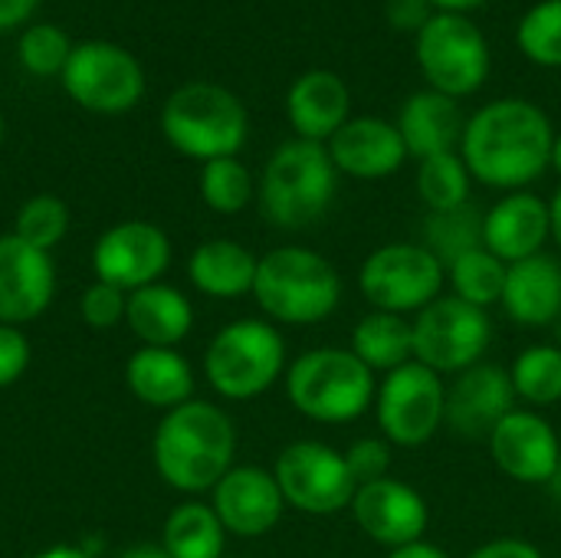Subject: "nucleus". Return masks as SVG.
Listing matches in <instances>:
<instances>
[{"label":"nucleus","mask_w":561,"mask_h":558,"mask_svg":"<svg viewBox=\"0 0 561 558\" xmlns=\"http://www.w3.org/2000/svg\"><path fill=\"white\" fill-rule=\"evenodd\" d=\"M556 128L529 99H496L467 118L460 158L493 191H529L552 168Z\"/></svg>","instance_id":"nucleus-1"},{"label":"nucleus","mask_w":561,"mask_h":558,"mask_svg":"<svg viewBox=\"0 0 561 558\" xmlns=\"http://www.w3.org/2000/svg\"><path fill=\"white\" fill-rule=\"evenodd\" d=\"M237 431L210 401H187L154 431V467L181 493L214 490L233 467Z\"/></svg>","instance_id":"nucleus-2"},{"label":"nucleus","mask_w":561,"mask_h":558,"mask_svg":"<svg viewBox=\"0 0 561 558\" xmlns=\"http://www.w3.org/2000/svg\"><path fill=\"white\" fill-rule=\"evenodd\" d=\"M339 191V168L319 141L289 138L263 168L260 210L279 230H306L319 224Z\"/></svg>","instance_id":"nucleus-3"},{"label":"nucleus","mask_w":561,"mask_h":558,"mask_svg":"<svg viewBox=\"0 0 561 558\" xmlns=\"http://www.w3.org/2000/svg\"><path fill=\"white\" fill-rule=\"evenodd\" d=\"M253 296L283 326H319L342 303V276L309 247H276L260 257Z\"/></svg>","instance_id":"nucleus-4"},{"label":"nucleus","mask_w":561,"mask_h":558,"mask_svg":"<svg viewBox=\"0 0 561 558\" xmlns=\"http://www.w3.org/2000/svg\"><path fill=\"white\" fill-rule=\"evenodd\" d=\"M378 375L368 372L352 349H312L286 368L289 405L316 424H352L375 408Z\"/></svg>","instance_id":"nucleus-5"},{"label":"nucleus","mask_w":561,"mask_h":558,"mask_svg":"<svg viewBox=\"0 0 561 558\" xmlns=\"http://www.w3.org/2000/svg\"><path fill=\"white\" fill-rule=\"evenodd\" d=\"M168 145L197 161L237 158L247 141L250 118L243 102L217 82H187L174 89L161 109Z\"/></svg>","instance_id":"nucleus-6"},{"label":"nucleus","mask_w":561,"mask_h":558,"mask_svg":"<svg viewBox=\"0 0 561 558\" xmlns=\"http://www.w3.org/2000/svg\"><path fill=\"white\" fill-rule=\"evenodd\" d=\"M210 388L230 401H253L286 372V342L273 322L240 319L224 326L204 355Z\"/></svg>","instance_id":"nucleus-7"},{"label":"nucleus","mask_w":561,"mask_h":558,"mask_svg":"<svg viewBox=\"0 0 561 558\" xmlns=\"http://www.w3.org/2000/svg\"><path fill=\"white\" fill-rule=\"evenodd\" d=\"M444 286L447 270L424 243H381L358 270V289L368 306L394 316H417L444 296Z\"/></svg>","instance_id":"nucleus-8"},{"label":"nucleus","mask_w":561,"mask_h":558,"mask_svg":"<svg viewBox=\"0 0 561 558\" xmlns=\"http://www.w3.org/2000/svg\"><path fill=\"white\" fill-rule=\"evenodd\" d=\"M414 56L427 89L450 99L473 95L490 76V43L463 13H434L414 39Z\"/></svg>","instance_id":"nucleus-9"},{"label":"nucleus","mask_w":561,"mask_h":558,"mask_svg":"<svg viewBox=\"0 0 561 558\" xmlns=\"http://www.w3.org/2000/svg\"><path fill=\"white\" fill-rule=\"evenodd\" d=\"M447 382L421 362H408L378 382L375 414L391 447H424L444 428Z\"/></svg>","instance_id":"nucleus-10"},{"label":"nucleus","mask_w":561,"mask_h":558,"mask_svg":"<svg viewBox=\"0 0 561 558\" xmlns=\"http://www.w3.org/2000/svg\"><path fill=\"white\" fill-rule=\"evenodd\" d=\"M411 326H414V362L427 365L440 378L480 365L493 339V322L486 309H477L457 296L434 299L411 319Z\"/></svg>","instance_id":"nucleus-11"},{"label":"nucleus","mask_w":561,"mask_h":558,"mask_svg":"<svg viewBox=\"0 0 561 558\" xmlns=\"http://www.w3.org/2000/svg\"><path fill=\"white\" fill-rule=\"evenodd\" d=\"M59 79L76 105L99 115H122L145 95L141 62L125 46L108 39L76 43Z\"/></svg>","instance_id":"nucleus-12"},{"label":"nucleus","mask_w":561,"mask_h":558,"mask_svg":"<svg viewBox=\"0 0 561 558\" xmlns=\"http://www.w3.org/2000/svg\"><path fill=\"white\" fill-rule=\"evenodd\" d=\"M273 477L286 506L306 516H335L352 506L358 483L342 451L322 441H296L279 451Z\"/></svg>","instance_id":"nucleus-13"},{"label":"nucleus","mask_w":561,"mask_h":558,"mask_svg":"<svg viewBox=\"0 0 561 558\" xmlns=\"http://www.w3.org/2000/svg\"><path fill=\"white\" fill-rule=\"evenodd\" d=\"M486 444L500 474L523 487H549L561 464V441L556 428L533 408L510 411L486 437Z\"/></svg>","instance_id":"nucleus-14"},{"label":"nucleus","mask_w":561,"mask_h":558,"mask_svg":"<svg viewBox=\"0 0 561 558\" xmlns=\"http://www.w3.org/2000/svg\"><path fill=\"white\" fill-rule=\"evenodd\" d=\"M510 411H516V391L503 365L480 362L447 385L444 428L463 441H486Z\"/></svg>","instance_id":"nucleus-15"},{"label":"nucleus","mask_w":561,"mask_h":558,"mask_svg":"<svg viewBox=\"0 0 561 558\" xmlns=\"http://www.w3.org/2000/svg\"><path fill=\"white\" fill-rule=\"evenodd\" d=\"M168 263H171V243L164 230L145 220H128L105 230L92 250L95 276L125 293L158 283Z\"/></svg>","instance_id":"nucleus-16"},{"label":"nucleus","mask_w":561,"mask_h":558,"mask_svg":"<svg viewBox=\"0 0 561 558\" xmlns=\"http://www.w3.org/2000/svg\"><path fill=\"white\" fill-rule=\"evenodd\" d=\"M348 510H352L358 529L371 543L385 546L388 553L424 539V533L431 526V510H427L424 497L411 483L394 480V477H381L375 483L358 487Z\"/></svg>","instance_id":"nucleus-17"},{"label":"nucleus","mask_w":561,"mask_h":558,"mask_svg":"<svg viewBox=\"0 0 561 558\" xmlns=\"http://www.w3.org/2000/svg\"><path fill=\"white\" fill-rule=\"evenodd\" d=\"M286 500L273 477L263 467H230L227 477L214 487V513L227 533L240 539H260L276 529L283 520Z\"/></svg>","instance_id":"nucleus-18"},{"label":"nucleus","mask_w":561,"mask_h":558,"mask_svg":"<svg viewBox=\"0 0 561 558\" xmlns=\"http://www.w3.org/2000/svg\"><path fill=\"white\" fill-rule=\"evenodd\" d=\"M329 155L339 174L358 178V181H381L401 171L408 148L394 122L378 115H355L348 118L332 138Z\"/></svg>","instance_id":"nucleus-19"},{"label":"nucleus","mask_w":561,"mask_h":558,"mask_svg":"<svg viewBox=\"0 0 561 558\" xmlns=\"http://www.w3.org/2000/svg\"><path fill=\"white\" fill-rule=\"evenodd\" d=\"M549 240V201L533 191H510L490 210H483V247L506 266L546 253Z\"/></svg>","instance_id":"nucleus-20"},{"label":"nucleus","mask_w":561,"mask_h":558,"mask_svg":"<svg viewBox=\"0 0 561 558\" xmlns=\"http://www.w3.org/2000/svg\"><path fill=\"white\" fill-rule=\"evenodd\" d=\"M53 263L16 234L0 237V322L23 326L53 303Z\"/></svg>","instance_id":"nucleus-21"},{"label":"nucleus","mask_w":561,"mask_h":558,"mask_svg":"<svg viewBox=\"0 0 561 558\" xmlns=\"http://www.w3.org/2000/svg\"><path fill=\"white\" fill-rule=\"evenodd\" d=\"M286 115L296 138L329 145V138L352 118V92L339 72L309 69L289 86Z\"/></svg>","instance_id":"nucleus-22"},{"label":"nucleus","mask_w":561,"mask_h":558,"mask_svg":"<svg viewBox=\"0 0 561 558\" xmlns=\"http://www.w3.org/2000/svg\"><path fill=\"white\" fill-rule=\"evenodd\" d=\"M500 306L516 326L546 329L561 319V260L549 253H536L519 260L506 273Z\"/></svg>","instance_id":"nucleus-23"},{"label":"nucleus","mask_w":561,"mask_h":558,"mask_svg":"<svg viewBox=\"0 0 561 558\" xmlns=\"http://www.w3.org/2000/svg\"><path fill=\"white\" fill-rule=\"evenodd\" d=\"M394 125H398V132L404 138L408 155L424 161V158H434V155L460 151L467 118H463L457 99H450L444 92H434V89H421L401 105Z\"/></svg>","instance_id":"nucleus-24"},{"label":"nucleus","mask_w":561,"mask_h":558,"mask_svg":"<svg viewBox=\"0 0 561 558\" xmlns=\"http://www.w3.org/2000/svg\"><path fill=\"white\" fill-rule=\"evenodd\" d=\"M125 319L145 345L171 349L174 342H181L191 332L194 309H191L187 296H181L174 286L151 283V286H141L128 296Z\"/></svg>","instance_id":"nucleus-25"},{"label":"nucleus","mask_w":561,"mask_h":558,"mask_svg":"<svg viewBox=\"0 0 561 558\" xmlns=\"http://www.w3.org/2000/svg\"><path fill=\"white\" fill-rule=\"evenodd\" d=\"M125 378H128V388L135 391V398L151 408L174 411V408L187 405L194 395V372L174 349L145 345L141 352H135L128 358Z\"/></svg>","instance_id":"nucleus-26"},{"label":"nucleus","mask_w":561,"mask_h":558,"mask_svg":"<svg viewBox=\"0 0 561 558\" xmlns=\"http://www.w3.org/2000/svg\"><path fill=\"white\" fill-rule=\"evenodd\" d=\"M260 260L237 240H207L191 253V283L214 299H240L253 293Z\"/></svg>","instance_id":"nucleus-27"},{"label":"nucleus","mask_w":561,"mask_h":558,"mask_svg":"<svg viewBox=\"0 0 561 558\" xmlns=\"http://www.w3.org/2000/svg\"><path fill=\"white\" fill-rule=\"evenodd\" d=\"M352 355L375 375H388L414 362V326L408 316L371 309L352 329Z\"/></svg>","instance_id":"nucleus-28"},{"label":"nucleus","mask_w":561,"mask_h":558,"mask_svg":"<svg viewBox=\"0 0 561 558\" xmlns=\"http://www.w3.org/2000/svg\"><path fill=\"white\" fill-rule=\"evenodd\" d=\"M227 529L207 503H181L164 523V553L171 558H220Z\"/></svg>","instance_id":"nucleus-29"},{"label":"nucleus","mask_w":561,"mask_h":558,"mask_svg":"<svg viewBox=\"0 0 561 558\" xmlns=\"http://www.w3.org/2000/svg\"><path fill=\"white\" fill-rule=\"evenodd\" d=\"M516 401L533 411L561 401V345H529L516 355L510 368Z\"/></svg>","instance_id":"nucleus-30"},{"label":"nucleus","mask_w":561,"mask_h":558,"mask_svg":"<svg viewBox=\"0 0 561 558\" xmlns=\"http://www.w3.org/2000/svg\"><path fill=\"white\" fill-rule=\"evenodd\" d=\"M421 243L447 270L457 257L483 247V210L473 207V201H470V204L454 207V210H434V214H427L424 230H421Z\"/></svg>","instance_id":"nucleus-31"},{"label":"nucleus","mask_w":561,"mask_h":558,"mask_svg":"<svg viewBox=\"0 0 561 558\" xmlns=\"http://www.w3.org/2000/svg\"><path fill=\"white\" fill-rule=\"evenodd\" d=\"M506 273H510V266L500 257H493L486 247H477L447 266L450 296H457L477 309H490L503 299Z\"/></svg>","instance_id":"nucleus-32"},{"label":"nucleus","mask_w":561,"mask_h":558,"mask_svg":"<svg viewBox=\"0 0 561 558\" xmlns=\"http://www.w3.org/2000/svg\"><path fill=\"white\" fill-rule=\"evenodd\" d=\"M470 191H473V174L460 158V151L417 161V197L424 201L427 214L470 204Z\"/></svg>","instance_id":"nucleus-33"},{"label":"nucleus","mask_w":561,"mask_h":558,"mask_svg":"<svg viewBox=\"0 0 561 558\" xmlns=\"http://www.w3.org/2000/svg\"><path fill=\"white\" fill-rule=\"evenodd\" d=\"M523 56L536 66L561 69V0H539L516 26Z\"/></svg>","instance_id":"nucleus-34"},{"label":"nucleus","mask_w":561,"mask_h":558,"mask_svg":"<svg viewBox=\"0 0 561 558\" xmlns=\"http://www.w3.org/2000/svg\"><path fill=\"white\" fill-rule=\"evenodd\" d=\"M201 197L217 214H240L253 201V174L240 158L207 161L201 171Z\"/></svg>","instance_id":"nucleus-35"},{"label":"nucleus","mask_w":561,"mask_h":558,"mask_svg":"<svg viewBox=\"0 0 561 558\" xmlns=\"http://www.w3.org/2000/svg\"><path fill=\"white\" fill-rule=\"evenodd\" d=\"M72 46L76 43L56 23H30L16 43V56L30 76L49 79V76H62L69 56H72Z\"/></svg>","instance_id":"nucleus-36"},{"label":"nucleus","mask_w":561,"mask_h":558,"mask_svg":"<svg viewBox=\"0 0 561 558\" xmlns=\"http://www.w3.org/2000/svg\"><path fill=\"white\" fill-rule=\"evenodd\" d=\"M66 230H69V207L53 194H36L16 210L13 234L43 253L53 250L66 237Z\"/></svg>","instance_id":"nucleus-37"},{"label":"nucleus","mask_w":561,"mask_h":558,"mask_svg":"<svg viewBox=\"0 0 561 558\" xmlns=\"http://www.w3.org/2000/svg\"><path fill=\"white\" fill-rule=\"evenodd\" d=\"M342 454H345L348 470L358 487L375 483V480L388 477V470H391V444L385 437H358Z\"/></svg>","instance_id":"nucleus-38"},{"label":"nucleus","mask_w":561,"mask_h":558,"mask_svg":"<svg viewBox=\"0 0 561 558\" xmlns=\"http://www.w3.org/2000/svg\"><path fill=\"white\" fill-rule=\"evenodd\" d=\"M125 309H128V296L125 289L112 286V283H92L82 296V319L92 326V329H112L125 319Z\"/></svg>","instance_id":"nucleus-39"},{"label":"nucleus","mask_w":561,"mask_h":558,"mask_svg":"<svg viewBox=\"0 0 561 558\" xmlns=\"http://www.w3.org/2000/svg\"><path fill=\"white\" fill-rule=\"evenodd\" d=\"M30 365V342L16 326L0 322V388L13 385Z\"/></svg>","instance_id":"nucleus-40"},{"label":"nucleus","mask_w":561,"mask_h":558,"mask_svg":"<svg viewBox=\"0 0 561 558\" xmlns=\"http://www.w3.org/2000/svg\"><path fill=\"white\" fill-rule=\"evenodd\" d=\"M385 13H388V23H391L394 30H414V33H421V26H424L437 10H434L431 0H388Z\"/></svg>","instance_id":"nucleus-41"},{"label":"nucleus","mask_w":561,"mask_h":558,"mask_svg":"<svg viewBox=\"0 0 561 558\" xmlns=\"http://www.w3.org/2000/svg\"><path fill=\"white\" fill-rule=\"evenodd\" d=\"M463 558H546L539 546H533L529 539H516V536H506V539H490L483 546H477L470 556Z\"/></svg>","instance_id":"nucleus-42"},{"label":"nucleus","mask_w":561,"mask_h":558,"mask_svg":"<svg viewBox=\"0 0 561 558\" xmlns=\"http://www.w3.org/2000/svg\"><path fill=\"white\" fill-rule=\"evenodd\" d=\"M36 7H39V0H0V33L26 23Z\"/></svg>","instance_id":"nucleus-43"},{"label":"nucleus","mask_w":561,"mask_h":558,"mask_svg":"<svg viewBox=\"0 0 561 558\" xmlns=\"http://www.w3.org/2000/svg\"><path fill=\"white\" fill-rule=\"evenodd\" d=\"M388 558H450V553L437 543H427V539H417V543H408L401 549H391Z\"/></svg>","instance_id":"nucleus-44"},{"label":"nucleus","mask_w":561,"mask_h":558,"mask_svg":"<svg viewBox=\"0 0 561 558\" xmlns=\"http://www.w3.org/2000/svg\"><path fill=\"white\" fill-rule=\"evenodd\" d=\"M437 13H470L477 7H483L486 0H431Z\"/></svg>","instance_id":"nucleus-45"},{"label":"nucleus","mask_w":561,"mask_h":558,"mask_svg":"<svg viewBox=\"0 0 561 558\" xmlns=\"http://www.w3.org/2000/svg\"><path fill=\"white\" fill-rule=\"evenodd\" d=\"M549 220H552V240L561 250V187L549 197Z\"/></svg>","instance_id":"nucleus-46"},{"label":"nucleus","mask_w":561,"mask_h":558,"mask_svg":"<svg viewBox=\"0 0 561 558\" xmlns=\"http://www.w3.org/2000/svg\"><path fill=\"white\" fill-rule=\"evenodd\" d=\"M118 558H171L164 549H158V546H138V549H128L125 556Z\"/></svg>","instance_id":"nucleus-47"},{"label":"nucleus","mask_w":561,"mask_h":558,"mask_svg":"<svg viewBox=\"0 0 561 558\" xmlns=\"http://www.w3.org/2000/svg\"><path fill=\"white\" fill-rule=\"evenodd\" d=\"M36 558H85L79 549H69V546H56V549H46V553H39Z\"/></svg>","instance_id":"nucleus-48"},{"label":"nucleus","mask_w":561,"mask_h":558,"mask_svg":"<svg viewBox=\"0 0 561 558\" xmlns=\"http://www.w3.org/2000/svg\"><path fill=\"white\" fill-rule=\"evenodd\" d=\"M552 168L561 174V132H556V145H552Z\"/></svg>","instance_id":"nucleus-49"},{"label":"nucleus","mask_w":561,"mask_h":558,"mask_svg":"<svg viewBox=\"0 0 561 558\" xmlns=\"http://www.w3.org/2000/svg\"><path fill=\"white\" fill-rule=\"evenodd\" d=\"M549 490H552V497L561 503V464H559V470H556V477L549 480Z\"/></svg>","instance_id":"nucleus-50"},{"label":"nucleus","mask_w":561,"mask_h":558,"mask_svg":"<svg viewBox=\"0 0 561 558\" xmlns=\"http://www.w3.org/2000/svg\"><path fill=\"white\" fill-rule=\"evenodd\" d=\"M0 141H3V112H0Z\"/></svg>","instance_id":"nucleus-51"}]
</instances>
